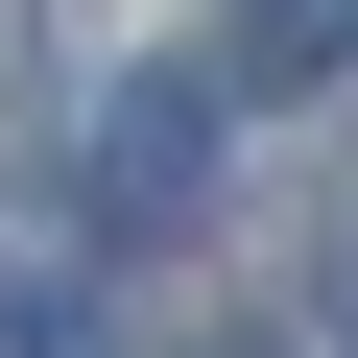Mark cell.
Listing matches in <instances>:
<instances>
[{
  "label": "cell",
  "instance_id": "6da1fadb",
  "mask_svg": "<svg viewBox=\"0 0 358 358\" xmlns=\"http://www.w3.org/2000/svg\"><path fill=\"white\" fill-rule=\"evenodd\" d=\"M215 96H239V72H120L96 143H72V215H96V239H167V215L215 192Z\"/></svg>",
  "mask_w": 358,
  "mask_h": 358
},
{
  "label": "cell",
  "instance_id": "7a4b0ae2",
  "mask_svg": "<svg viewBox=\"0 0 358 358\" xmlns=\"http://www.w3.org/2000/svg\"><path fill=\"white\" fill-rule=\"evenodd\" d=\"M215 72H239V96H310V72H358V0H239V24H215Z\"/></svg>",
  "mask_w": 358,
  "mask_h": 358
}]
</instances>
